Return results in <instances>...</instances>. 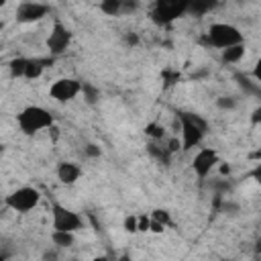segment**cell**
I'll use <instances>...</instances> for the list:
<instances>
[{
  "mask_svg": "<svg viewBox=\"0 0 261 261\" xmlns=\"http://www.w3.org/2000/svg\"><path fill=\"white\" fill-rule=\"evenodd\" d=\"M179 122V145L184 151H192L202 145L204 137L208 135V120L196 112H179L177 114Z\"/></svg>",
  "mask_w": 261,
  "mask_h": 261,
  "instance_id": "obj_1",
  "label": "cell"
},
{
  "mask_svg": "<svg viewBox=\"0 0 261 261\" xmlns=\"http://www.w3.org/2000/svg\"><path fill=\"white\" fill-rule=\"evenodd\" d=\"M16 124H18V128H20L22 135L33 137V135H37L41 130H49L55 124V116L45 106L29 104V106H24L16 114Z\"/></svg>",
  "mask_w": 261,
  "mask_h": 261,
  "instance_id": "obj_2",
  "label": "cell"
},
{
  "mask_svg": "<svg viewBox=\"0 0 261 261\" xmlns=\"http://www.w3.org/2000/svg\"><path fill=\"white\" fill-rule=\"evenodd\" d=\"M206 41L210 47H216V49H226L230 45H237V43H243L245 37L243 33L230 24V22H212L206 31Z\"/></svg>",
  "mask_w": 261,
  "mask_h": 261,
  "instance_id": "obj_3",
  "label": "cell"
},
{
  "mask_svg": "<svg viewBox=\"0 0 261 261\" xmlns=\"http://www.w3.org/2000/svg\"><path fill=\"white\" fill-rule=\"evenodd\" d=\"M39 202H41V192L33 186H20L4 198V204L12 212H18V214H27V212L35 210L39 206Z\"/></svg>",
  "mask_w": 261,
  "mask_h": 261,
  "instance_id": "obj_4",
  "label": "cell"
},
{
  "mask_svg": "<svg viewBox=\"0 0 261 261\" xmlns=\"http://www.w3.org/2000/svg\"><path fill=\"white\" fill-rule=\"evenodd\" d=\"M186 14V0H155L151 8V20L159 27L171 24Z\"/></svg>",
  "mask_w": 261,
  "mask_h": 261,
  "instance_id": "obj_5",
  "label": "cell"
},
{
  "mask_svg": "<svg viewBox=\"0 0 261 261\" xmlns=\"http://www.w3.org/2000/svg\"><path fill=\"white\" fill-rule=\"evenodd\" d=\"M51 224L53 230H67V232H77L82 228V216L67 206L55 202L51 206Z\"/></svg>",
  "mask_w": 261,
  "mask_h": 261,
  "instance_id": "obj_6",
  "label": "cell"
},
{
  "mask_svg": "<svg viewBox=\"0 0 261 261\" xmlns=\"http://www.w3.org/2000/svg\"><path fill=\"white\" fill-rule=\"evenodd\" d=\"M71 39H73L71 31H69L63 22L55 20V22H53V27H51V31H49V35H47V41H45V45H47V49H49L51 57L63 55V53L69 49Z\"/></svg>",
  "mask_w": 261,
  "mask_h": 261,
  "instance_id": "obj_7",
  "label": "cell"
},
{
  "mask_svg": "<svg viewBox=\"0 0 261 261\" xmlns=\"http://www.w3.org/2000/svg\"><path fill=\"white\" fill-rule=\"evenodd\" d=\"M80 92H82V82L75 77H59L49 86V96L61 104L75 100Z\"/></svg>",
  "mask_w": 261,
  "mask_h": 261,
  "instance_id": "obj_8",
  "label": "cell"
},
{
  "mask_svg": "<svg viewBox=\"0 0 261 261\" xmlns=\"http://www.w3.org/2000/svg\"><path fill=\"white\" fill-rule=\"evenodd\" d=\"M220 163V155L216 149L212 147H202L196 151L194 159H192V169L200 179H206L210 175V171Z\"/></svg>",
  "mask_w": 261,
  "mask_h": 261,
  "instance_id": "obj_9",
  "label": "cell"
},
{
  "mask_svg": "<svg viewBox=\"0 0 261 261\" xmlns=\"http://www.w3.org/2000/svg\"><path fill=\"white\" fill-rule=\"evenodd\" d=\"M16 20L22 22V24H33V22H39L43 20L47 14H49V6L43 4V2H37V0H22L18 6H16Z\"/></svg>",
  "mask_w": 261,
  "mask_h": 261,
  "instance_id": "obj_10",
  "label": "cell"
},
{
  "mask_svg": "<svg viewBox=\"0 0 261 261\" xmlns=\"http://www.w3.org/2000/svg\"><path fill=\"white\" fill-rule=\"evenodd\" d=\"M139 0H100V10L108 16H120L135 12L139 8Z\"/></svg>",
  "mask_w": 261,
  "mask_h": 261,
  "instance_id": "obj_11",
  "label": "cell"
},
{
  "mask_svg": "<svg viewBox=\"0 0 261 261\" xmlns=\"http://www.w3.org/2000/svg\"><path fill=\"white\" fill-rule=\"evenodd\" d=\"M57 173V179L63 184V186H73L80 177H82V167L73 161H61L55 169Z\"/></svg>",
  "mask_w": 261,
  "mask_h": 261,
  "instance_id": "obj_12",
  "label": "cell"
},
{
  "mask_svg": "<svg viewBox=\"0 0 261 261\" xmlns=\"http://www.w3.org/2000/svg\"><path fill=\"white\" fill-rule=\"evenodd\" d=\"M51 63H53V57H49V59H43V57H33V59H29V57H27V65H24L22 77H24V80H37V77L43 75L45 67L51 65Z\"/></svg>",
  "mask_w": 261,
  "mask_h": 261,
  "instance_id": "obj_13",
  "label": "cell"
},
{
  "mask_svg": "<svg viewBox=\"0 0 261 261\" xmlns=\"http://www.w3.org/2000/svg\"><path fill=\"white\" fill-rule=\"evenodd\" d=\"M218 0H186V14L194 16H204L210 10H214Z\"/></svg>",
  "mask_w": 261,
  "mask_h": 261,
  "instance_id": "obj_14",
  "label": "cell"
},
{
  "mask_svg": "<svg viewBox=\"0 0 261 261\" xmlns=\"http://www.w3.org/2000/svg\"><path fill=\"white\" fill-rule=\"evenodd\" d=\"M220 57L224 63H239L243 57H245V43H237V45H230L226 49H220Z\"/></svg>",
  "mask_w": 261,
  "mask_h": 261,
  "instance_id": "obj_15",
  "label": "cell"
},
{
  "mask_svg": "<svg viewBox=\"0 0 261 261\" xmlns=\"http://www.w3.org/2000/svg\"><path fill=\"white\" fill-rule=\"evenodd\" d=\"M51 241L55 247L59 249H67L75 243V232H67V230H53L51 232Z\"/></svg>",
  "mask_w": 261,
  "mask_h": 261,
  "instance_id": "obj_16",
  "label": "cell"
},
{
  "mask_svg": "<svg viewBox=\"0 0 261 261\" xmlns=\"http://www.w3.org/2000/svg\"><path fill=\"white\" fill-rule=\"evenodd\" d=\"M147 151H149V155H151V157H155L157 161H161V163H169L171 153L167 151V147H159V145H157V141L149 143V145H147Z\"/></svg>",
  "mask_w": 261,
  "mask_h": 261,
  "instance_id": "obj_17",
  "label": "cell"
},
{
  "mask_svg": "<svg viewBox=\"0 0 261 261\" xmlns=\"http://www.w3.org/2000/svg\"><path fill=\"white\" fill-rule=\"evenodd\" d=\"M80 94L84 96V100H86L88 104H96L98 98H100V90H98L96 86L88 84V82H82V92H80Z\"/></svg>",
  "mask_w": 261,
  "mask_h": 261,
  "instance_id": "obj_18",
  "label": "cell"
},
{
  "mask_svg": "<svg viewBox=\"0 0 261 261\" xmlns=\"http://www.w3.org/2000/svg\"><path fill=\"white\" fill-rule=\"evenodd\" d=\"M24 65H27V57H14V59L8 63L10 77H22V73H24Z\"/></svg>",
  "mask_w": 261,
  "mask_h": 261,
  "instance_id": "obj_19",
  "label": "cell"
},
{
  "mask_svg": "<svg viewBox=\"0 0 261 261\" xmlns=\"http://www.w3.org/2000/svg\"><path fill=\"white\" fill-rule=\"evenodd\" d=\"M149 216H151L153 220L161 222L163 226H169V224H171V212H169L167 208H155V210L149 212Z\"/></svg>",
  "mask_w": 261,
  "mask_h": 261,
  "instance_id": "obj_20",
  "label": "cell"
},
{
  "mask_svg": "<svg viewBox=\"0 0 261 261\" xmlns=\"http://www.w3.org/2000/svg\"><path fill=\"white\" fill-rule=\"evenodd\" d=\"M145 135L151 137L153 141H161V139L165 137V128H163L161 124H157V122H149V124L145 126Z\"/></svg>",
  "mask_w": 261,
  "mask_h": 261,
  "instance_id": "obj_21",
  "label": "cell"
},
{
  "mask_svg": "<svg viewBox=\"0 0 261 261\" xmlns=\"http://www.w3.org/2000/svg\"><path fill=\"white\" fill-rule=\"evenodd\" d=\"M216 106L220 110H234L237 108V98H232V96H220V98H216Z\"/></svg>",
  "mask_w": 261,
  "mask_h": 261,
  "instance_id": "obj_22",
  "label": "cell"
},
{
  "mask_svg": "<svg viewBox=\"0 0 261 261\" xmlns=\"http://www.w3.org/2000/svg\"><path fill=\"white\" fill-rule=\"evenodd\" d=\"M122 228H124L126 232H130V234H135V232H137V214H128V216L122 220Z\"/></svg>",
  "mask_w": 261,
  "mask_h": 261,
  "instance_id": "obj_23",
  "label": "cell"
},
{
  "mask_svg": "<svg viewBox=\"0 0 261 261\" xmlns=\"http://www.w3.org/2000/svg\"><path fill=\"white\" fill-rule=\"evenodd\" d=\"M149 214H137V232H149Z\"/></svg>",
  "mask_w": 261,
  "mask_h": 261,
  "instance_id": "obj_24",
  "label": "cell"
},
{
  "mask_svg": "<svg viewBox=\"0 0 261 261\" xmlns=\"http://www.w3.org/2000/svg\"><path fill=\"white\" fill-rule=\"evenodd\" d=\"M84 153H86V157L96 159V157H100V155H102V149H100L98 145H94V143H88V145L84 147Z\"/></svg>",
  "mask_w": 261,
  "mask_h": 261,
  "instance_id": "obj_25",
  "label": "cell"
},
{
  "mask_svg": "<svg viewBox=\"0 0 261 261\" xmlns=\"http://www.w3.org/2000/svg\"><path fill=\"white\" fill-rule=\"evenodd\" d=\"M149 218H151V216H149ZM165 228H167V226H163L161 222H157V220H153V218H151V222H149V232H155V234H161V232H163Z\"/></svg>",
  "mask_w": 261,
  "mask_h": 261,
  "instance_id": "obj_26",
  "label": "cell"
},
{
  "mask_svg": "<svg viewBox=\"0 0 261 261\" xmlns=\"http://www.w3.org/2000/svg\"><path fill=\"white\" fill-rule=\"evenodd\" d=\"M161 75H163V77H165V80H167V82H165V84H167V86H169V84H175V82H177V80H179V77H181V75H179V73H171V71H163V73H161Z\"/></svg>",
  "mask_w": 261,
  "mask_h": 261,
  "instance_id": "obj_27",
  "label": "cell"
},
{
  "mask_svg": "<svg viewBox=\"0 0 261 261\" xmlns=\"http://www.w3.org/2000/svg\"><path fill=\"white\" fill-rule=\"evenodd\" d=\"M124 43L130 45V47H135V45L139 43V37H137L135 33H128V35H124Z\"/></svg>",
  "mask_w": 261,
  "mask_h": 261,
  "instance_id": "obj_28",
  "label": "cell"
},
{
  "mask_svg": "<svg viewBox=\"0 0 261 261\" xmlns=\"http://www.w3.org/2000/svg\"><path fill=\"white\" fill-rule=\"evenodd\" d=\"M218 165H220V173H222V175H226V173H230V165H224L222 161H220Z\"/></svg>",
  "mask_w": 261,
  "mask_h": 261,
  "instance_id": "obj_29",
  "label": "cell"
},
{
  "mask_svg": "<svg viewBox=\"0 0 261 261\" xmlns=\"http://www.w3.org/2000/svg\"><path fill=\"white\" fill-rule=\"evenodd\" d=\"M6 2H8V0H0V8H4V6H6Z\"/></svg>",
  "mask_w": 261,
  "mask_h": 261,
  "instance_id": "obj_30",
  "label": "cell"
},
{
  "mask_svg": "<svg viewBox=\"0 0 261 261\" xmlns=\"http://www.w3.org/2000/svg\"><path fill=\"white\" fill-rule=\"evenodd\" d=\"M2 153H4V145H0V155H2Z\"/></svg>",
  "mask_w": 261,
  "mask_h": 261,
  "instance_id": "obj_31",
  "label": "cell"
},
{
  "mask_svg": "<svg viewBox=\"0 0 261 261\" xmlns=\"http://www.w3.org/2000/svg\"><path fill=\"white\" fill-rule=\"evenodd\" d=\"M0 259H2V255H0Z\"/></svg>",
  "mask_w": 261,
  "mask_h": 261,
  "instance_id": "obj_32",
  "label": "cell"
}]
</instances>
